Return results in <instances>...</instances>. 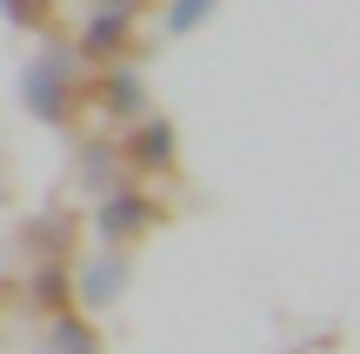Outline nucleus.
<instances>
[{
  "label": "nucleus",
  "mask_w": 360,
  "mask_h": 354,
  "mask_svg": "<svg viewBox=\"0 0 360 354\" xmlns=\"http://www.w3.org/2000/svg\"><path fill=\"white\" fill-rule=\"evenodd\" d=\"M7 13H13V20H27V27L47 20V7H40V0H7Z\"/></svg>",
  "instance_id": "nucleus-11"
},
{
  "label": "nucleus",
  "mask_w": 360,
  "mask_h": 354,
  "mask_svg": "<svg viewBox=\"0 0 360 354\" xmlns=\"http://www.w3.org/2000/svg\"><path fill=\"white\" fill-rule=\"evenodd\" d=\"M67 241V221H40V227H27V248H40V254H53Z\"/></svg>",
  "instance_id": "nucleus-9"
},
{
  "label": "nucleus",
  "mask_w": 360,
  "mask_h": 354,
  "mask_svg": "<svg viewBox=\"0 0 360 354\" xmlns=\"http://www.w3.org/2000/svg\"><path fill=\"white\" fill-rule=\"evenodd\" d=\"M94 107H101V114H114V120H141V114H147L141 74H134V67H107V74L94 80Z\"/></svg>",
  "instance_id": "nucleus-4"
},
{
  "label": "nucleus",
  "mask_w": 360,
  "mask_h": 354,
  "mask_svg": "<svg viewBox=\"0 0 360 354\" xmlns=\"http://www.w3.org/2000/svg\"><path fill=\"white\" fill-rule=\"evenodd\" d=\"M27 107L40 120H67V107H74V53L67 47H47L27 67Z\"/></svg>",
  "instance_id": "nucleus-1"
},
{
  "label": "nucleus",
  "mask_w": 360,
  "mask_h": 354,
  "mask_svg": "<svg viewBox=\"0 0 360 354\" xmlns=\"http://www.w3.org/2000/svg\"><path fill=\"white\" fill-rule=\"evenodd\" d=\"M53 348H60V354H101V334H94L87 321L60 315V321H53Z\"/></svg>",
  "instance_id": "nucleus-7"
},
{
  "label": "nucleus",
  "mask_w": 360,
  "mask_h": 354,
  "mask_svg": "<svg viewBox=\"0 0 360 354\" xmlns=\"http://www.w3.org/2000/svg\"><path fill=\"white\" fill-rule=\"evenodd\" d=\"M114 288H120V261L107 254V261H94V274L80 281V301H87V308H101V301H114Z\"/></svg>",
  "instance_id": "nucleus-8"
},
{
  "label": "nucleus",
  "mask_w": 360,
  "mask_h": 354,
  "mask_svg": "<svg viewBox=\"0 0 360 354\" xmlns=\"http://www.w3.org/2000/svg\"><path fill=\"white\" fill-rule=\"evenodd\" d=\"M67 288H74V267H67V261H40L34 281H27V301H34V308H60Z\"/></svg>",
  "instance_id": "nucleus-6"
},
{
  "label": "nucleus",
  "mask_w": 360,
  "mask_h": 354,
  "mask_svg": "<svg viewBox=\"0 0 360 354\" xmlns=\"http://www.w3.org/2000/svg\"><path fill=\"white\" fill-rule=\"evenodd\" d=\"M160 221V201H147V194H107V208H101V241L107 248H120L127 234H141V227H154Z\"/></svg>",
  "instance_id": "nucleus-3"
},
{
  "label": "nucleus",
  "mask_w": 360,
  "mask_h": 354,
  "mask_svg": "<svg viewBox=\"0 0 360 354\" xmlns=\"http://www.w3.org/2000/svg\"><path fill=\"white\" fill-rule=\"evenodd\" d=\"M127 34H134V0H107V7L80 27V53H87V61H114V53L127 47Z\"/></svg>",
  "instance_id": "nucleus-2"
},
{
  "label": "nucleus",
  "mask_w": 360,
  "mask_h": 354,
  "mask_svg": "<svg viewBox=\"0 0 360 354\" xmlns=\"http://www.w3.org/2000/svg\"><path fill=\"white\" fill-rule=\"evenodd\" d=\"M207 7H214V0H174V34L200 27V20H207Z\"/></svg>",
  "instance_id": "nucleus-10"
},
{
  "label": "nucleus",
  "mask_w": 360,
  "mask_h": 354,
  "mask_svg": "<svg viewBox=\"0 0 360 354\" xmlns=\"http://www.w3.org/2000/svg\"><path fill=\"white\" fill-rule=\"evenodd\" d=\"M127 160H134V167H141V174H167L174 167V127H167V120H127Z\"/></svg>",
  "instance_id": "nucleus-5"
}]
</instances>
